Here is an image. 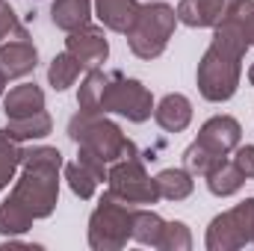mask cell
<instances>
[{
  "label": "cell",
  "mask_w": 254,
  "mask_h": 251,
  "mask_svg": "<svg viewBox=\"0 0 254 251\" xmlns=\"http://www.w3.org/2000/svg\"><path fill=\"white\" fill-rule=\"evenodd\" d=\"M249 83L254 86V63H252V68H249Z\"/></svg>",
  "instance_id": "obj_32"
},
{
  "label": "cell",
  "mask_w": 254,
  "mask_h": 251,
  "mask_svg": "<svg viewBox=\"0 0 254 251\" xmlns=\"http://www.w3.org/2000/svg\"><path fill=\"white\" fill-rule=\"evenodd\" d=\"M231 0H181L175 15L178 24H187L192 30H204V27H219L225 12H228Z\"/></svg>",
  "instance_id": "obj_12"
},
{
  "label": "cell",
  "mask_w": 254,
  "mask_h": 251,
  "mask_svg": "<svg viewBox=\"0 0 254 251\" xmlns=\"http://www.w3.org/2000/svg\"><path fill=\"white\" fill-rule=\"evenodd\" d=\"M133 204L119 201L113 192H104L89 216V246L95 251L125 249L127 240H133Z\"/></svg>",
  "instance_id": "obj_5"
},
{
  "label": "cell",
  "mask_w": 254,
  "mask_h": 251,
  "mask_svg": "<svg viewBox=\"0 0 254 251\" xmlns=\"http://www.w3.org/2000/svg\"><path fill=\"white\" fill-rule=\"evenodd\" d=\"M39 65V51L27 33V27H21L18 33H12L9 39L0 42V71L6 74V80H21L30 77Z\"/></svg>",
  "instance_id": "obj_9"
},
{
  "label": "cell",
  "mask_w": 254,
  "mask_h": 251,
  "mask_svg": "<svg viewBox=\"0 0 254 251\" xmlns=\"http://www.w3.org/2000/svg\"><path fill=\"white\" fill-rule=\"evenodd\" d=\"M139 6H142L139 0H95V15L107 30L125 36L139 15Z\"/></svg>",
  "instance_id": "obj_14"
},
{
  "label": "cell",
  "mask_w": 254,
  "mask_h": 251,
  "mask_svg": "<svg viewBox=\"0 0 254 251\" xmlns=\"http://www.w3.org/2000/svg\"><path fill=\"white\" fill-rule=\"evenodd\" d=\"M231 160H234V166L243 172V178L252 181L254 178V145H243V142H240V145L234 148V157H231Z\"/></svg>",
  "instance_id": "obj_29"
},
{
  "label": "cell",
  "mask_w": 254,
  "mask_h": 251,
  "mask_svg": "<svg viewBox=\"0 0 254 251\" xmlns=\"http://www.w3.org/2000/svg\"><path fill=\"white\" fill-rule=\"evenodd\" d=\"M24 24L18 21V15H15V9L6 3V0H0V42L3 39H9L12 33H18Z\"/></svg>",
  "instance_id": "obj_30"
},
{
  "label": "cell",
  "mask_w": 254,
  "mask_h": 251,
  "mask_svg": "<svg viewBox=\"0 0 254 251\" xmlns=\"http://www.w3.org/2000/svg\"><path fill=\"white\" fill-rule=\"evenodd\" d=\"M222 21L231 24L246 39L249 48H254V0H231V6H228Z\"/></svg>",
  "instance_id": "obj_24"
},
{
  "label": "cell",
  "mask_w": 254,
  "mask_h": 251,
  "mask_svg": "<svg viewBox=\"0 0 254 251\" xmlns=\"http://www.w3.org/2000/svg\"><path fill=\"white\" fill-rule=\"evenodd\" d=\"M24 163V148L18 139H12L6 130H0V192L9 187Z\"/></svg>",
  "instance_id": "obj_22"
},
{
  "label": "cell",
  "mask_w": 254,
  "mask_h": 251,
  "mask_svg": "<svg viewBox=\"0 0 254 251\" xmlns=\"http://www.w3.org/2000/svg\"><path fill=\"white\" fill-rule=\"evenodd\" d=\"M30 228H33V219L21 207H15L12 201L0 204V234L3 237H18V234H27Z\"/></svg>",
  "instance_id": "obj_27"
},
{
  "label": "cell",
  "mask_w": 254,
  "mask_h": 251,
  "mask_svg": "<svg viewBox=\"0 0 254 251\" xmlns=\"http://www.w3.org/2000/svg\"><path fill=\"white\" fill-rule=\"evenodd\" d=\"M65 172V181H68V187H71V192L80 198V201H92L95 198V192H98V187H101V181L80 163V160H74V163H68V166H63Z\"/></svg>",
  "instance_id": "obj_25"
},
{
  "label": "cell",
  "mask_w": 254,
  "mask_h": 251,
  "mask_svg": "<svg viewBox=\"0 0 254 251\" xmlns=\"http://www.w3.org/2000/svg\"><path fill=\"white\" fill-rule=\"evenodd\" d=\"M45 110V92L36 83H21L15 89H9V95H3V113L6 119H24Z\"/></svg>",
  "instance_id": "obj_15"
},
{
  "label": "cell",
  "mask_w": 254,
  "mask_h": 251,
  "mask_svg": "<svg viewBox=\"0 0 254 251\" xmlns=\"http://www.w3.org/2000/svg\"><path fill=\"white\" fill-rule=\"evenodd\" d=\"M154 122L166 133H184L192 122V101L181 92H169L160 104H154Z\"/></svg>",
  "instance_id": "obj_13"
},
{
  "label": "cell",
  "mask_w": 254,
  "mask_h": 251,
  "mask_svg": "<svg viewBox=\"0 0 254 251\" xmlns=\"http://www.w3.org/2000/svg\"><path fill=\"white\" fill-rule=\"evenodd\" d=\"M249 45L246 39L231 27V24H219L213 27V42L204 51L195 80H198V92L204 101L210 104H225L237 95L240 89V77H243V57H246Z\"/></svg>",
  "instance_id": "obj_1"
},
{
  "label": "cell",
  "mask_w": 254,
  "mask_h": 251,
  "mask_svg": "<svg viewBox=\"0 0 254 251\" xmlns=\"http://www.w3.org/2000/svg\"><path fill=\"white\" fill-rule=\"evenodd\" d=\"M204 181H207V189H210V195H216V198H231V195H237L243 184H246V178H243V172L234 166V160H228V157H222L207 175H204Z\"/></svg>",
  "instance_id": "obj_16"
},
{
  "label": "cell",
  "mask_w": 254,
  "mask_h": 251,
  "mask_svg": "<svg viewBox=\"0 0 254 251\" xmlns=\"http://www.w3.org/2000/svg\"><path fill=\"white\" fill-rule=\"evenodd\" d=\"M154 249L160 251H190L192 249V231L187 228V222H166L163 234L157 240Z\"/></svg>",
  "instance_id": "obj_26"
},
{
  "label": "cell",
  "mask_w": 254,
  "mask_h": 251,
  "mask_svg": "<svg viewBox=\"0 0 254 251\" xmlns=\"http://www.w3.org/2000/svg\"><path fill=\"white\" fill-rule=\"evenodd\" d=\"M101 113H116L125 116L127 122L142 125L154 116V95L133 77H125L122 71H110L107 89H104V101H101Z\"/></svg>",
  "instance_id": "obj_6"
},
{
  "label": "cell",
  "mask_w": 254,
  "mask_h": 251,
  "mask_svg": "<svg viewBox=\"0 0 254 251\" xmlns=\"http://www.w3.org/2000/svg\"><path fill=\"white\" fill-rule=\"evenodd\" d=\"M60 172H63V154L57 148L48 145L27 148L21 163V178L15 181L6 201L21 207L33 222L48 219L60 201Z\"/></svg>",
  "instance_id": "obj_2"
},
{
  "label": "cell",
  "mask_w": 254,
  "mask_h": 251,
  "mask_svg": "<svg viewBox=\"0 0 254 251\" xmlns=\"http://www.w3.org/2000/svg\"><path fill=\"white\" fill-rule=\"evenodd\" d=\"M80 71H83L80 60L71 57L68 51H63V54H57V57L51 60V65H48V83H51L54 92H65V89H71V86L77 83Z\"/></svg>",
  "instance_id": "obj_21"
},
{
  "label": "cell",
  "mask_w": 254,
  "mask_h": 251,
  "mask_svg": "<svg viewBox=\"0 0 254 251\" xmlns=\"http://www.w3.org/2000/svg\"><path fill=\"white\" fill-rule=\"evenodd\" d=\"M254 237V198L240 201L237 207L219 213L204 237L207 251H237L249 246Z\"/></svg>",
  "instance_id": "obj_8"
},
{
  "label": "cell",
  "mask_w": 254,
  "mask_h": 251,
  "mask_svg": "<svg viewBox=\"0 0 254 251\" xmlns=\"http://www.w3.org/2000/svg\"><path fill=\"white\" fill-rule=\"evenodd\" d=\"M154 181L160 189V201H187L195 192V181L187 169H163Z\"/></svg>",
  "instance_id": "obj_19"
},
{
  "label": "cell",
  "mask_w": 254,
  "mask_h": 251,
  "mask_svg": "<svg viewBox=\"0 0 254 251\" xmlns=\"http://www.w3.org/2000/svg\"><path fill=\"white\" fill-rule=\"evenodd\" d=\"M219 160H222V157H219V154H213V151H207L201 142H192L190 148L184 151V169L190 172L192 178H195V175H201V178H204V175L219 163Z\"/></svg>",
  "instance_id": "obj_28"
},
{
  "label": "cell",
  "mask_w": 254,
  "mask_h": 251,
  "mask_svg": "<svg viewBox=\"0 0 254 251\" xmlns=\"http://www.w3.org/2000/svg\"><path fill=\"white\" fill-rule=\"evenodd\" d=\"M107 192H113L119 201L133 204V207H145V204L160 201L157 181L145 172L142 157H125V160L113 163L107 172Z\"/></svg>",
  "instance_id": "obj_7"
},
{
  "label": "cell",
  "mask_w": 254,
  "mask_h": 251,
  "mask_svg": "<svg viewBox=\"0 0 254 251\" xmlns=\"http://www.w3.org/2000/svg\"><path fill=\"white\" fill-rule=\"evenodd\" d=\"M195 142H201L207 151H213L219 157H228L243 142V127H240V122L234 116H213V119H207L201 125Z\"/></svg>",
  "instance_id": "obj_11"
},
{
  "label": "cell",
  "mask_w": 254,
  "mask_h": 251,
  "mask_svg": "<svg viewBox=\"0 0 254 251\" xmlns=\"http://www.w3.org/2000/svg\"><path fill=\"white\" fill-rule=\"evenodd\" d=\"M252 243H254V237H252Z\"/></svg>",
  "instance_id": "obj_33"
},
{
  "label": "cell",
  "mask_w": 254,
  "mask_h": 251,
  "mask_svg": "<svg viewBox=\"0 0 254 251\" xmlns=\"http://www.w3.org/2000/svg\"><path fill=\"white\" fill-rule=\"evenodd\" d=\"M68 136L77 142V148L92 151L95 157H101L107 166L125 160V157H139L136 145L122 133V127L110 122L101 113H77L68 122Z\"/></svg>",
  "instance_id": "obj_3"
},
{
  "label": "cell",
  "mask_w": 254,
  "mask_h": 251,
  "mask_svg": "<svg viewBox=\"0 0 254 251\" xmlns=\"http://www.w3.org/2000/svg\"><path fill=\"white\" fill-rule=\"evenodd\" d=\"M6 83H9V80H6V74H3V71H0V98H3V95H6Z\"/></svg>",
  "instance_id": "obj_31"
},
{
  "label": "cell",
  "mask_w": 254,
  "mask_h": 251,
  "mask_svg": "<svg viewBox=\"0 0 254 251\" xmlns=\"http://www.w3.org/2000/svg\"><path fill=\"white\" fill-rule=\"evenodd\" d=\"M107 80H110L107 71H101V68H89V74L83 77L80 92H77V107H80L83 113H101V101H104ZM101 116H104V113H101Z\"/></svg>",
  "instance_id": "obj_20"
},
{
  "label": "cell",
  "mask_w": 254,
  "mask_h": 251,
  "mask_svg": "<svg viewBox=\"0 0 254 251\" xmlns=\"http://www.w3.org/2000/svg\"><path fill=\"white\" fill-rule=\"evenodd\" d=\"M51 130H54V119L48 116V110H39L33 116H24V119H9V125H6V133L12 139H18L21 145L45 139V136H51Z\"/></svg>",
  "instance_id": "obj_18"
},
{
  "label": "cell",
  "mask_w": 254,
  "mask_h": 251,
  "mask_svg": "<svg viewBox=\"0 0 254 251\" xmlns=\"http://www.w3.org/2000/svg\"><path fill=\"white\" fill-rule=\"evenodd\" d=\"M65 51H68L71 57H77L83 68H98V65L107 63V57H110V42H107L104 27L86 24V27L68 33Z\"/></svg>",
  "instance_id": "obj_10"
},
{
  "label": "cell",
  "mask_w": 254,
  "mask_h": 251,
  "mask_svg": "<svg viewBox=\"0 0 254 251\" xmlns=\"http://www.w3.org/2000/svg\"><path fill=\"white\" fill-rule=\"evenodd\" d=\"M89 18H92V0H54L51 3V21L63 33H74L86 27Z\"/></svg>",
  "instance_id": "obj_17"
},
{
  "label": "cell",
  "mask_w": 254,
  "mask_h": 251,
  "mask_svg": "<svg viewBox=\"0 0 254 251\" xmlns=\"http://www.w3.org/2000/svg\"><path fill=\"white\" fill-rule=\"evenodd\" d=\"M175 27H178L175 9L166 6L163 0H151V3L139 6V15H136V21L130 24V30L125 36L130 51L139 60H157L169 48V39H172Z\"/></svg>",
  "instance_id": "obj_4"
},
{
  "label": "cell",
  "mask_w": 254,
  "mask_h": 251,
  "mask_svg": "<svg viewBox=\"0 0 254 251\" xmlns=\"http://www.w3.org/2000/svg\"><path fill=\"white\" fill-rule=\"evenodd\" d=\"M163 225H166V219L160 213L145 210V207H136V213H133V240L154 249L157 240H160V234H163Z\"/></svg>",
  "instance_id": "obj_23"
}]
</instances>
